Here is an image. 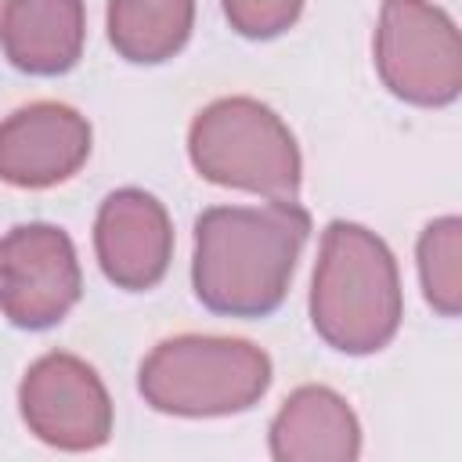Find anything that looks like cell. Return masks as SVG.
<instances>
[{"label": "cell", "mask_w": 462, "mask_h": 462, "mask_svg": "<svg viewBox=\"0 0 462 462\" xmlns=\"http://www.w3.org/2000/svg\"><path fill=\"white\" fill-rule=\"evenodd\" d=\"M108 43L130 65H162L195 29V0H108Z\"/></svg>", "instance_id": "7c38bea8"}, {"label": "cell", "mask_w": 462, "mask_h": 462, "mask_svg": "<svg viewBox=\"0 0 462 462\" xmlns=\"http://www.w3.org/2000/svg\"><path fill=\"white\" fill-rule=\"evenodd\" d=\"M83 0H7L0 18L4 58L25 76H65L83 58Z\"/></svg>", "instance_id": "8fae6325"}, {"label": "cell", "mask_w": 462, "mask_h": 462, "mask_svg": "<svg viewBox=\"0 0 462 462\" xmlns=\"http://www.w3.org/2000/svg\"><path fill=\"white\" fill-rule=\"evenodd\" d=\"M83 296L72 238L58 224H14L0 235V314L22 332H47Z\"/></svg>", "instance_id": "8992f818"}, {"label": "cell", "mask_w": 462, "mask_h": 462, "mask_svg": "<svg viewBox=\"0 0 462 462\" xmlns=\"http://www.w3.org/2000/svg\"><path fill=\"white\" fill-rule=\"evenodd\" d=\"M267 444L278 462H354L361 455V422L343 393L307 383L282 401Z\"/></svg>", "instance_id": "30bf717a"}, {"label": "cell", "mask_w": 462, "mask_h": 462, "mask_svg": "<svg viewBox=\"0 0 462 462\" xmlns=\"http://www.w3.org/2000/svg\"><path fill=\"white\" fill-rule=\"evenodd\" d=\"M94 253L101 274L116 289H155L173 260V224L166 206L144 188H119L105 195L94 220Z\"/></svg>", "instance_id": "9c48e42d"}, {"label": "cell", "mask_w": 462, "mask_h": 462, "mask_svg": "<svg viewBox=\"0 0 462 462\" xmlns=\"http://www.w3.org/2000/svg\"><path fill=\"white\" fill-rule=\"evenodd\" d=\"M25 430L58 451H97L112 437V397L101 375L76 354L36 357L18 383Z\"/></svg>", "instance_id": "52a82bcc"}, {"label": "cell", "mask_w": 462, "mask_h": 462, "mask_svg": "<svg viewBox=\"0 0 462 462\" xmlns=\"http://www.w3.org/2000/svg\"><path fill=\"white\" fill-rule=\"evenodd\" d=\"M220 7L242 40H274L303 14V0H220Z\"/></svg>", "instance_id": "5bb4252c"}, {"label": "cell", "mask_w": 462, "mask_h": 462, "mask_svg": "<svg viewBox=\"0 0 462 462\" xmlns=\"http://www.w3.org/2000/svg\"><path fill=\"white\" fill-rule=\"evenodd\" d=\"M419 282L426 303L440 318H458L462 310V220L437 217L422 227L419 245Z\"/></svg>", "instance_id": "4fadbf2b"}, {"label": "cell", "mask_w": 462, "mask_h": 462, "mask_svg": "<svg viewBox=\"0 0 462 462\" xmlns=\"http://www.w3.org/2000/svg\"><path fill=\"white\" fill-rule=\"evenodd\" d=\"M383 87L415 108H448L462 94V40L430 0H383L372 40Z\"/></svg>", "instance_id": "5b68a950"}, {"label": "cell", "mask_w": 462, "mask_h": 462, "mask_svg": "<svg viewBox=\"0 0 462 462\" xmlns=\"http://www.w3.org/2000/svg\"><path fill=\"white\" fill-rule=\"evenodd\" d=\"M271 357L238 336H170L137 368V390L159 415L220 419L242 415L271 390Z\"/></svg>", "instance_id": "3957f363"}, {"label": "cell", "mask_w": 462, "mask_h": 462, "mask_svg": "<svg viewBox=\"0 0 462 462\" xmlns=\"http://www.w3.org/2000/svg\"><path fill=\"white\" fill-rule=\"evenodd\" d=\"M310 238V213L296 199L267 206H209L195 217L191 289L224 318H267L292 285Z\"/></svg>", "instance_id": "6da1fadb"}, {"label": "cell", "mask_w": 462, "mask_h": 462, "mask_svg": "<svg viewBox=\"0 0 462 462\" xmlns=\"http://www.w3.org/2000/svg\"><path fill=\"white\" fill-rule=\"evenodd\" d=\"M90 159V123L72 105L32 101L0 119V180L22 191L65 184Z\"/></svg>", "instance_id": "ba28073f"}, {"label": "cell", "mask_w": 462, "mask_h": 462, "mask_svg": "<svg viewBox=\"0 0 462 462\" xmlns=\"http://www.w3.org/2000/svg\"><path fill=\"white\" fill-rule=\"evenodd\" d=\"M4 7H7V0H0V18H4Z\"/></svg>", "instance_id": "9a60e30c"}, {"label": "cell", "mask_w": 462, "mask_h": 462, "mask_svg": "<svg viewBox=\"0 0 462 462\" xmlns=\"http://www.w3.org/2000/svg\"><path fill=\"white\" fill-rule=\"evenodd\" d=\"M188 159L217 188L296 199L303 159L285 119L256 97H217L188 126Z\"/></svg>", "instance_id": "277c9868"}, {"label": "cell", "mask_w": 462, "mask_h": 462, "mask_svg": "<svg viewBox=\"0 0 462 462\" xmlns=\"http://www.w3.org/2000/svg\"><path fill=\"white\" fill-rule=\"evenodd\" d=\"M404 318L401 271L390 245L354 220H332L310 278V325L339 354L368 357L393 343Z\"/></svg>", "instance_id": "7a4b0ae2"}]
</instances>
